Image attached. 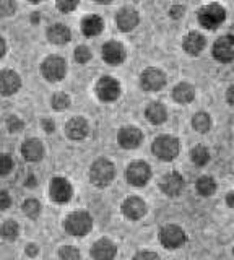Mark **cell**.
<instances>
[{"instance_id": "obj_1", "label": "cell", "mask_w": 234, "mask_h": 260, "mask_svg": "<svg viewBox=\"0 0 234 260\" xmlns=\"http://www.w3.org/2000/svg\"><path fill=\"white\" fill-rule=\"evenodd\" d=\"M197 18L200 26H204L205 29H216L226 20V10L218 4H210L200 8Z\"/></svg>"}, {"instance_id": "obj_2", "label": "cell", "mask_w": 234, "mask_h": 260, "mask_svg": "<svg viewBox=\"0 0 234 260\" xmlns=\"http://www.w3.org/2000/svg\"><path fill=\"white\" fill-rule=\"evenodd\" d=\"M151 150L161 161H173L179 154V140L171 135H161L153 142Z\"/></svg>"}, {"instance_id": "obj_3", "label": "cell", "mask_w": 234, "mask_h": 260, "mask_svg": "<svg viewBox=\"0 0 234 260\" xmlns=\"http://www.w3.org/2000/svg\"><path fill=\"white\" fill-rule=\"evenodd\" d=\"M116 169L114 165L108 159H98L93 162V166L90 169V179L94 185L98 187H106L111 184V181L114 179Z\"/></svg>"}, {"instance_id": "obj_4", "label": "cell", "mask_w": 234, "mask_h": 260, "mask_svg": "<svg viewBox=\"0 0 234 260\" xmlns=\"http://www.w3.org/2000/svg\"><path fill=\"white\" fill-rule=\"evenodd\" d=\"M65 231L72 236H85L91 231L93 219L86 211H75L65 219Z\"/></svg>"}, {"instance_id": "obj_5", "label": "cell", "mask_w": 234, "mask_h": 260, "mask_svg": "<svg viewBox=\"0 0 234 260\" xmlns=\"http://www.w3.org/2000/svg\"><path fill=\"white\" fill-rule=\"evenodd\" d=\"M159 241L166 249H179L187 241V236H185L182 228L176 224H168L159 231Z\"/></svg>"}, {"instance_id": "obj_6", "label": "cell", "mask_w": 234, "mask_h": 260, "mask_svg": "<svg viewBox=\"0 0 234 260\" xmlns=\"http://www.w3.org/2000/svg\"><path fill=\"white\" fill-rule=\"evenodd\" d=\"M43 75L49 81H60L67 73V63L59 55H51L43 62Z\"/></svg>"}, {"instance_id": "obj_7", "label": "cell", "mask_w": 234, "mask_h": 260, "mask_svg": "<svg viewBox=\"0 0 234 260\" xmlns=\"http://www.w3.org/2000/svg\"><path fill=\"white\" fill-rule=\"evenodd\" d=\"M213 57L221 63H228L234 60V38L231 35L221 36L213 44Z\"/></svg>"}, {"instance_id": "obj_8", "label": "cell", "mask_w": 234, "mask_h": 260, "mask_svg": "<svg viewBox=\"0 0 234 260\" xmlns=\"http://www.w3.org/2000/svg\"><path fill=\"white\" fill-rule=\"evenodd\" d=\"M127 181L130 182L132 185H137V187H142L145 185L151 177V169L147 162L143 161H135L132 162L130 166L127 168Z\"/></svg>"}, {"instance_id": "obj_9", "label": "cell", "mask_w": 234, "mask_h": 260, "mask_svg": "<svg viewBox=\"0 0 234 260\" xmlns=\"http://www.w3.org/2000/svg\"><path fill=\"white\" fill-rule=\"evenodd\" d=\"M96 94L101 101H116L120 96V85L112 77H103L96 85Z\"/></svg>"}, {"instance_id": "obj_10", "label": "cell", "mask_w": 234, "mask_h": 260, "mask_svg": "<svg viewBox=\"0 0 234 260\" xmlns=\"http://www.w3.org/2000/svg\"><path fill=\"white\" fill-rule=\"evenodd\" d=\"M140 83L142 88L145 91H159L161 88L166 85V75L159 69H147L142 73V78H140Z\"/></svg>"}, {"instance_id": "obj_11", "label": "cell", "mask_w": 234, "mask_h": 260, "mask_svg": "<svg viewBox=\"0 0 234 260\" xmlns=\"http://www.w3.org/2000/svg\"><path fill=\"white\" fill-rule=\"evenodd\" d=\"M51 199L57 203H65L72 199V193H74V189H72L70 182L63 177H54L51 181Z\"/></svg>"}, {"instance_id": "obj_12", "label": "cell", "mask_w": 234, "mask_h": 260, "mask_svg": "<svg viewBox=\"0 0 234 260\" xmlns=\"http://www.w3.org/2000/svg\"><path fill=\"white\" fill-rule=\"evenodd\" d=\"M117 140L122 148L135 150L140 146V143L143 140V134L140 132V128H137V127H124L119 130Z\"/></svg>"}, {"instance_id": "obj_13", "label": "cell", "mask_w": 234, "mask_h": 260, "mask_svg": "<svg viewBox=\"0 0 234 260\" xmlns=\"http://www.w3.org/2000/svg\"><path fill=\"white\" fill-rule=\"evenodd\" d=\"M103 59L109 65H119L125 60V47L117 41H109L103 46Z\"/></svg>"}, {"instance_id": "obj_14", "label": "cell", "mask_w": 234, "mask_h": 260, "mask_svg": "<svg viewBox=\"0 0 234 260\" xmlns=\"http://www.w3.org/2000/svg\"><path fill=\"white\" fill-rule=\"evenodd\" d=\"M21 86L20 75L13 70H4L0 72V94L10 96L13 93H17Z\"/></svg>"}, {"instance_id": "obj_15", "label": "cell", "mask_w": 234, "mask_h": 260, "mask_svg": "<svg viewBox=\"0 0 234 260\" xmlns=\"http://www.w3.org/2000/svg\"><path fill=\"white\" fill-rule=\"evenodd\" d=\"M139 13H137V10H133V8L130 7H124L120 8V10L117 12L116 15V23H117V28L120 31H132L137 24H139Z\"/></svg>"}, {"instance_id": "obj_16", "label": "cell", "mask_w": 234, "mask_h": 260, "mask_svg": "<svg viewBox=\"0 0 234 260\" xmlns=\"http://www.w3.org/2000/svg\"><path fill=\"white\" fill-rule=\"evenodd\" d=\"M161 190L169 197H177L184 190V179L179 173H169L161 181Z\"/></svg>"}, {"instance_id": "obj_17", "label": "cell", "mask_w": 234, "mask_h": 260, "mask_svg": "<svg viewBox=\"0 0 234 260\" xmlns=\"http://www.w3.org/2000/svg\"><path fill=\"white\" fill-rule=\"evenodd\" d=\"M117 247L109 239H99L91 247V255L94 260H112L116 257Z\"/></svg>"}, {"instance_id": "obj_18", "label": "cell", "mask_w": 234, "mask_h": 260, "mask_svg": "<svg viewBox=\"0 0 234 260\" xmlns=\"http://www.w3.org/2000/svg\"><path fill=\"white\" fill-rule=\"evenodd\" d=\"M122 213L130 219H140L147 213V205L139 197H128L122 203Z\"/></svg>"}, {"instance_id": "obj_19", "label": "cell", "mask_w": 234, "mask_h": 260, "mask_svg": "<svg viewBox=\"0 0 234 260\" xmlns=\"http://www.w3.org/2000/svg\"><path fill=\"white\" fill-rule=\"evenodd\" d=\"M88 130H90V127H88V122L83 117H72L65 125V132L72 140H83L88 135Z\"/></svg>"}, {"instance_id": "obj_20", "label": "cell", "mask_w": 234, "mask_h": 260, "mask_svg": "<svg viewBox=\"0 0 234 260\" xmlns=\"http://www.w3.org/2000/svg\"><path fill=\"white\" fill-rule=\"evenodd\" d=\"M205 38L204 35H200L197 31H190L187 36L184 38V51L189 55H198L205 49Z\"/></svg>"}, {"instance_id": "obj_21", "label": "cell", "mask_w": 234, "mask_h": 260, "mask_svg": "<svg viewBox=\"0 0 234 260\" xmlns=\"http://www.w3.org/2000/svg\"><path fill=\"white\" fill-rule=\"evenodd\" d=\"M21 154L26 161H39L44 154L43 143L38 138H29L21 145Z\"/></svg>"}, {"instance_id": "obj_22", "label": "cell", "mask_w": 234, "mask_h": 260, "mask_svg": "<svg viewBox=\"0 0 234 260\" xmlns=\"http://www.w3.org/2000/svg\"><path fill=\"white\" fill-rule=\"evenodd\" d=\"M104 29V21L98 15H88L82 21V31L85 36H98Z\"/></svg>"}, {"instance_id": "obj_23", "label": "cell", "mask_w": 234, "mask_h": 260, "mask_svg": "<svg viewBox=\"0 0 234 260\" xmlns=\"http://www.w3.org/2000/svg\"><path fill=\"white\" fill-rule=\"evenodd\" d=\"M145 116H147V119L151 122V124H163V122H166L168 119V109L166 106L163 103H151L147 111H145Z\"/></svg>"}, {"instance_id": "obj_24", "label": "cell", "mask_w": 234, "mask_h": 260, "mask_svg": "<svg viewBox=\"0 0 234 260\" xmlns=\"http://www.w3.org/2000/svg\"><path fill=\"white\" fill-rule=\"evenodd\" d=\"M173 98L179 104H189L195 98V88L190 83H179L173 89Z\"/></svg>"}, {"instance_id": "obj_25", "label": "cell", "mask_w": 234, "mask_h": 260, "mask_svg": "<svg viewBox=\"0 0 234 260\" xmlns=\"http://www.w3.org/2000/svg\"><path fill=\"white\" fill-rule=\"evenodd\" d=\"M72 32L67 26L63 24H54L49 29H47V39L54 44H65L70 41Z\"/></svg>"}, {"instance_id": "obj_26", "label": "cell", "mask_w": 234, "mask_h": 260, "mask_svg": "<svg viewBox=\"0 0 234 260\" xmlns=\"http://www.w3.org/2000/svg\"><path fill=\"white\" fill-rule=\"evenodd\" d=\"M192 127L200 134H207L210 128H212V117L207 112H197L195 116L192 117Z\"/></svg>"}, {"instance_id": "obj_27", "label": "cell", "mask_w": 234, "mask_h": 260, "mask_svg": "<svg viewBox=\"0 0 234 260\" xmlns=\"http://www.w3.org/2000/svg\"><path fill=\"white\" fill-rule=\"evenodd\" d=\"M216 190V182L213 177L210 176H202L198 177L197 181V192L200 195H204V197H210V195H213Z\"/></svg>"}, {"instance_id": "obj_28", "label": "cell", "mask_w": 234, "mask_h": 260, "mask_svg": "<svg viewBox=\"0 0 234 260\" xmlns=\"http://www.w3.org/2000/svg\"><path fill=\"white\" fill-rule=\"evenodd\" d=\"M0 234L4 236L7 241H15L18 238L20 234V226L17 221H13V219H9V221H5L0 228Z\"/></svg>"}, {"instance_id": "obj_29", "label": "cell", "mask_w": 234, "mask_h": 260, "mask_svg": "<svg viewBox=\"0 0 234 260\" xmlns=\"http://www.w3.org/2000/svg\"><path fill=\"white\" fill-rule=\"evenodd\" d=\"M190 158L197 166H205L208 162V159H210V153H208V150L205 148V146L198 145L190 151Z\"/></svg>"}, {"instance_id": "obj_30", "label": "cell", "mask_w": 234, "mask_h": 260, "mask_svg": "<svg viewBox=\"0 0 234 260\" xmlns=\"http://www.w3.org/2000/svg\"><path fill=\"white\" fill-rule=\"evenodd\" d=\"M51 104H52V108L57 109V111L67 109L70 106V98L65 93H55L51 100Z\"/></svg>"}, {"instance_id": "obj_31", "label": "cell", "mask_w": 234, "mask_h": 260, "mask_svg": "<svg viewBox=\"0 0 234 260\" xmlns=\"http://www.w3.org/2000/svg\"><path fill=\"white\" fill-rule=\"evenodd\" d=\"M23 211H25V215L29 216V218H36L39 215V211H41V205H39L38 200H26L23 203Z\"/></svg>"}, {"instance_id": "obj_32", "label": "cell", "mask_w": 234, "mask_h": 260, "mask_svg": "<svg viewBox=\"0 0 234 260\" xmlns=\"http://www.w3.org/2000/svg\"><path fill=\"white\" fill-rule=\"evenodd\" d=\"M59 257H60V260H80V252L75 247L65 246L59 250Z\"/></svg>"}, {"instance_id": "obj_33", "label": "cell", "mask_w": 234, "mask_h": 260, "mask_svg": "<svg viewBox=\"0 0 234 260\" xmlns=\"http://www.w3.org/2000/svg\"><path fill=\"white\" fill-rule=\"evenodd\" d=\"M13 169V159L10 154H0V176H5L9 174L10 171Z\"/></svg>"}, {"instance_id": "obj_34", "label": "cell", "mask_w": 234, "mask_h": 260, "mask_svg": "<svg viewBox=\"0 0 234 260\" xmlns=\"http://www.w3.org/2000/svg\"><path fill=\"white\" fill-rule=\"evenodd\" d=\"M17 10L15 0H0V16H10Z\"/></svg>"}, {"instance_id": "obj_35", "label": "cell", "mask_w": 234, "mask_h": 260, "mask_svg": "<svg viewBox=\"0 0 234 260\" xmlns=\"http://www.w3.org/2000/svg\"><path fill=\"white\" fill-rule=\"evenodd\" d=\"M91 59V51L86 46H78L75 49V60L78 63H86Z\"/></svg>"}, {"instance_id": "obj_36", "label": "cell", "mask_w": 234, "mask_h": 260, "mask_svg": "<svg viewBox=\"0 0 234 260\" xmlns=\"http://www.w3.org/2000/svg\"><path fill=\"white\" fill-rule=\"evenodd\" d=\"M78 2H80V0H57V8L63 13H69V12L75 10Z\"/></svg>"}, {"instance_id": "obj_37", "label": "cell", "mask_w": 234, "mask_h": 260, "mask_svg": "<svg viewBox=\"0 0 234 260\" xmlns=\"http://www.w3.org/2000/svg\"><path fill=\"white\" fill-rule=\"evenodd\" d=\"M7 125H9V130L10 132H20V130L23 128V120H20L18 117H15V116H12L9 120H7Z\"/></svg>"}, {"instance_id": "obj_38", "label": "cell", "mask_w": 234, "mask_h": 260, "mask_svg": "<svg viewBox=\"0 0 234 260\" xmlns=\"http://www.w3.org/2000/svg\"><path fill=\"white\" fill-rule=\"evenodd\" d=\"M10 195L7 193L5 190H0V210H5V208H9L10 207Z\"/></svg>"}, {"instance_id": "obj_39", "label": "cell", "mask_w": 234, "mask_h": 260, "mask_svg": "<svg viewBox=\"0 0 234 260\" xmlns=\"http://www.w3.org/2000/svg\"><path fill=\"white\" fill-rule=\"evenodd\" d=\"M133 260H159V257L155 252H140L133 257Z\"/></svg>"}, {"instance_id": "obj_40", "label": "cell", "mask_w": 234, "mask_h": 260, "mask_svg": "<svg viewBox=\"0 0 234 260\" xmlns=\"http://www.w3.org/2000/svg\"><path fill=\"white\" fill-rule=\"evenodd\" d=\"M169 13H171L173 18H181V16L184 15V7H173Z\"/></svg>"}, {"instance_id": "obj_41", "label": "cell", "mask_w": 234, "mask_h": 260, "mask_svg": "<svg viewBox=\"0 0 234 260\" xmlns=\"http://www.w3.org/2000/svg\"><path fill=\"white\" fill-rule=\"evenodd\" d=\"M43 127H44V130L47 134H51V132H54V122L51 120V119H43Z\"/></svg>"}, {"instance_id": "obj_42", "label": "cell", "mask_w": 234, "mask_h": 260, "mask_svg": "<svg viewBox=\"0 0 234 260\" xmlns=\"http://www.w3.org/2000/svg\"><path fill=\"white\" fill-rule=\"evenodd\" d=\"M226 101H228L231 106H234V85L228 88V91H226Z\"/></svg>"}, {"instance_id": "obj_43", "label": "cell", "mask_w": 234, "mask_h": 260, "mask_svg": "<svg viewBox=\"0 0 234 260\" xmlns=\"http://www.w3.org/2000/svg\"><path fill=\"white\" fill-rule=\"evenodd\" d=\"M38 250H39V249L35 246V244H29V246L26 247V252H28V254H29L31 257H35V255L38 254Z\"/></svg>"}, {"instance_id": "obj_44", "label": "cell", "mask_w": 234, "mask_h": 260, "mask_svg": "<svg viewBox=\"0 0 234 260\" xmlns=\"http://www.w3.org/2000/svg\"><path fill=\"white\" fill-rule=\"evenodd\" d=\"M226 203H228L231 208H234V192H229L226 195Z\"/></svg>"}, {"instance_id": "obj_45", "label": "cell", "mask_w": 234, "mask_h": 260, "mask_svg": "<svg viewBox=\"0 0 234 260\" xmlns=\"http://www.w3.org/2000/svg\"><path fill=\"white\" fill-rule=\"evenodd\" d=\"M5 51H7V46H5V41L0 38V59L5 55Z\"/></svg>"}, {"instance_id": "obj_46", "label": "cell", "mask_w": 234, "mask_h": 260, "mask_svg": "<svg viewBox=\"0 0 234 260\" xmlns=\"http://www.w3.org/2000/svg\"><path fill=\"white\" fill-rule=\"evenodd\" d=\"M96 4H104V5H108V4H111L112 0H94Z\"/></svg>"}, {"instance_id": "obj_47", "label": "cell", "mask_w": 234, "mask_h": 260, "mask_svg": "<svg viewBox=\"0 0 234 260\" xmlns=\"http://www.w3.org/2000/svg\"><path fill=\"white\" fill-rule=\"evenodd\" d=\"M28 185H31V187L35 185V177H29V181H28Z\"/></svg>"}, {"instance_id": "obj_48", "label": "cell", "mask_w": 234, "mask_h": 260, "mask_svg": "<svg viewBox=\"0 0 234 260\" xmlns=\"http://www.w3.org/2000/svg\"><path fill=\"white\" fill-rule=\"evenodd\" d=\"M229 35H231V36L234 38V24H232V28H231V31H229Z\"/></svg>"}, {"instance_id": "obj_49", "label": "cell", "mask_w": 234, "mask_h": 260, "mask_svg": "<svg viewBox=\"0 0 234 260\" xmlns=\"http://www.w3.org/2000/svg\"><path fill=\"white\" fill-rule=\"evenodd\" d=\"M29 2H31V4H39L41 0H29Z\"/></svg>"}, {"instance_id": "obj_50", "label": "cell", "mask_w": 234, "mask_h": 260, "mask_svg": "<svg viewBox=\"0 0 234 260\" xmlns=\"http://www.w3.org/2000/svg\"><path fill=\"white\" fill-rule=\"evenodd\" d=\"M232 254H234V249H232Z\"/></svg>"}]
</instances>
